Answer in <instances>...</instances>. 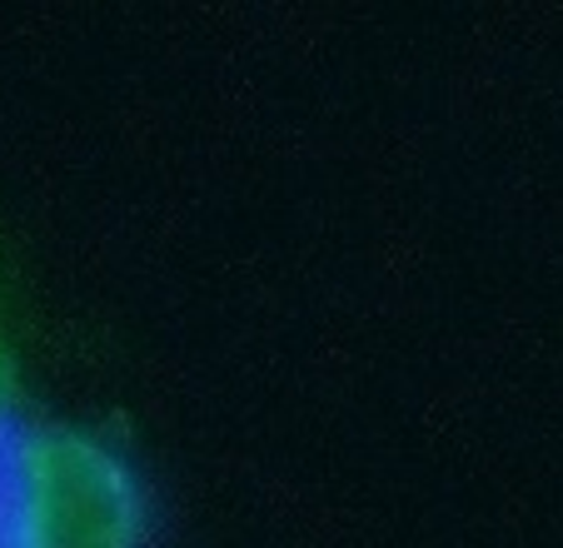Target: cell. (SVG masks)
<instances>
[{
	"label": "cell",
	"mask_w": 563,
	"mask_h": 548,
	"mask_svg": "<svg viewBox=\"0 0 563 548\" xmlns=\"http://www.w3.org/2000/svg\"><path fill=\"white\" fill-rule=\"evenodd\" d=\"M150 524L155 494L135 443L45 394L0 244V548H145Z\"/></svg>",
	"instance_id": "obj_1"
}]
</instances>
